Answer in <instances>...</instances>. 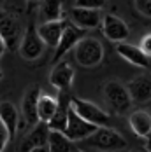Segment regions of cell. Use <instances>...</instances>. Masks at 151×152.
Here are the masks:
<instances>
[{
	"instance_id": "obj_21",
	"label": "cell",
	"mask_w": 151,
	"mask_h": 152,
	"mask_svg": "<svg viewBox=\"0 0 151 152\" xmlns=\"http://www.w3.org/2000/svg\"><path fill=\"white\" fill-rule=\"evenodd\" d=\"M61 0H42L41 2V19L44 21H61Z\"/></svg>"
},
{
	"instance_id": "obj_18",
	"label": "cell",
	"mask_w": 151,
	"mask_h": 152,
	"mask_svg": "<svg viewBox=\"0 0 151 152\" xmlns=\"http://www.w3.org/2000/svg\"><path fill=\"white\" fill-rule=\"evenodd\" d=\"M49 151L51 152H72V151H77V149L74 145V140H70L63 131L51 129V133H49Z\"/></svg>"
},
{
	"instance_id": "obj_24",
	"label": "cell",
	"mask_w": 151,
	"mask_h": 152,
	"mask_svg": "<svg viewBox=\"0 0 151 152\" xmlns=\"http://www.w3.org/2000/svg\"><path fill=\"white\" fill-rule=\"evenodd\" d=\"M137 12H141L146 18H151V0H134Z\"/></svg>"
},
{
	"instance_id": "obj_10",
	"label": "cell",
	"mask_w": 151,
	"mask_h": 152,
	"mask_svg": "<svg viewBox=\"0 0 151 152\" xmlns=\"http://www.w3.org/2000/svg\"><path fill=\"white\" fill-rule=\"evenodd\" d=\"M102 30H104V35H106L109 40L113 42H123L128 39V25L114 14H106L104 19H102Z\"/></svg>"
},
{
	"instance_id": "obj_25",
	"label": "cell",
	"mask_w": 151,
	"mask_h": 152,
	"mask_svg": "<svg viewBox=\"0 0 151 152\" xmlns=\"http://www.w3.org/2000/svg\"><path fill=\"white\" fill-rule=\"evenodd\" d=\"M141 49L148 54V56H151V33H146L142 39H141Z\"/></svg>"
},
{
	"instance_id": "obj_8",
	"label": "cell",
	"mask_w": 151,
	"mask_h": 152,
	"mask_svg": "<svg viewBox=\"0 0 151 152\" xmlns=\"http://www.w3.org/2000/svg\"><path fill=\"white\" fill-rule=\"evenodd\" d=\"M81 39H83V28L76 26L74 23H72V25H67L65 30H63V33H61V39H60V42H58V46L55 47L53 61L58 63L70 49H74V47L77 46V42H79Z\"/></svg>"
},
{
	"instance_id": "obj_17",
	"label": "cell",
	"mask_w": 151,
	"mask_h": 152,
	"mask_svg": "<svg viewBox=\"0 0 151 152\" xmlns=\"http://www.w3.org/2000/svg\"><path fill=\"white\" fill-rule=\"evenodd\" d=\"M60 105V98H55V96H49V94H41L39 98V103H37V114H39V121H46L49 122Z\"/></svg>"
},
{
	"instance_id": "obj_2",
	"label": "cell",
	"mask_w": 151,
	"mask_h": 152,
	"mask_svg": "<svg viewBox=\"0 0 151 152\" xmlns=\"http://www.w3.org/2000/svg\"><path fill=\"white\" fill-rule=\"evenodd\" d=\"M74 58L84 68L98 66L104 60V46L93 37H83L74 47Z\"/></svg>"
},
{
	"instance_id": "obj_4",
	"label": "cell",
	"mask_w": 151,
	"mask_h": 152,
	"mask_svg": "<svg viewBox=\"0 0 151 152\" xmlns=\"http://www.w3.org/2000/svg\"><path fill=\"white\" fill-rule=\"evenodd\" d=\"M97 124L86 121L84 117H81L77 112L74 110V107L70 105L69 110V122H67V129L63 131L67 137L74 142H84L88 137H91L97 131Z\"/></svg>"
},
{
	"instance_id": "obj_13",
	"label": "cell",
	"mask_w": 151,
	"mask_h": 152,
	"mask_svg": "<svg viewBox=\"0 0 151 152\" xmlns=\"http://www.w3.org/2000/svg\"><path fill=\"white\" fill-rule=\"evenodd\" d=\"M39 98H41V88L39 86L28 88V91L21 98V112H23V117L28 124H37L39 122V114H37Z\"/></svg>"
},
{
	"instance_id": "obj_16",
	"label": "cell",
	"mask_w": 151,
	"mask_h": 152,
	"mask_svg": "<svg viewBox=\"0 0 151 152\" xmlns=\"http://www.w3.org/2000/svg\"><path fill=\"white\" fill-rule=\"evenodd\" d=\"M128 122H130L132 131L135 133L137 137L150 138V135H151V114L150 112H146V110H134V112H130Z\"/></svg>"
},
{
	"instance_id": "obj_14",
	"label": "cell",
	"mask_w": 151,
	"mask_h": 152,
	"mask_svg": "<svg viewBox=\"0 0 151 152\" xmlns=\"http://www.w3.org/2000/svg\"><path fill=\"white\" fill-rule=\"evenodd\" d=\"M72 79H74V68L69 63H56V66L53 68L49 82L58 89V91H69V88L72 86Z\"/></svg>"
},
{
	"instance_id": "obj_3",
	"label": "cell",
	"mask_w": 151,
	"mask_h": 152,
	"mask_svg": "<svg viewBox=\"0 0 151 152\" xmlns=\"http://www.w3.org/2000/svg\"><path fill=\"white\" fill-rule=\"evenodd\" d=\"M84 143L100 151H120L127 147V140L109 126H98L97 131L84 140Z\"/></svg>"
},
{
	"instance_id": "obj_7",
	"label": "cell",
	"mask_w": 151,
	"mask_h": 152,
	"mask_svg": "<svg viewBox=\"0 0 151 152\" xmlns=\"http://www.w3.org/2000/svg\"><path fill=\"white\" fill-rule=\"evenodd\" d=\"M49 133L51 128L46 121H39L33 124L27 140L21 143V151H49Z\"/></svg>"
},
{
	"instance_id": "obj_23",
	"label": "cell",
	"mask_w": 151,
	"mask_h": 152,
	"mask_svg": "<svg viewBox=\"0 0 151 152\" xmlns=\"http://www.w3.org/2000/svg\"><path fill=\"white\" fill-rule=\"evenodd\" d=\"M13 138V133H11V129L7 128V124L5 122L0 121V151H5V147H7V143H9V140Z\"/></svg>"
},
{
	"instance_id": "obj_11",
	"label": "cell",
	"mask_w": 151,
	"mask_h": 152,
	"mask_svg": "<svg viewBox=\"0 0 151 152\" xmlns=\"http://www.w3.org/2000/svg\"><path fill=\"white\" fill-rule=\"evenodd\" d=\"M116 53L120 54L123 60H127L130 65H135V66H142V68H148L151 65V56H148L141 46H134V44H128V42H116Z\"/></svg>"
},
{
	"instance_id": "obj_5",
	"label": "cell",
	"mask_w": 151,
	"mask_h": 152,
	"mask_svg": "<svg viewBox=\"0 0 151 152\" xmlns=\"http://www.w3.org/2000/svg\"><path fill=\"white\" fill-rule=\"evenodd\" d=\"M44 46L46 44H44V40L41 39L37 28H35L33 25H30V26L27 28V31H25V35H23L21 44H19V56L27 61L37 60V58L42 54Z\"/></svg>"
},
{
	"instance_id": "obj_6",
	"label": "cell",
	"mask_w": 151,
	"mask_h": 152,
	"mask_svg": "<svg viewBox=\"0 0 151 152\" xmlns=\"http://www.w3.org/2000/svg\"><path fill=\"white\" fill-rule=\"evenodd\" d=\"M70 103H72L76 112H77L81 117H84L86 121L93 122V124H97V126H107V122H109V114L104 112L98 105H95L93 102L81 100V98L72 96V98H70Z\"/></svg>"
},
{
	"instance_id": "obj_9",
	"label": "cell",
	"mask_w": 151,
	"mask_h": 152,
	"mask_svg": "<svg viewBox=\"0 0 151 152\" xmlns=\"http://www.w3.org/2000/svg\"><path fill=\"white\" fill-rule=\"evenodd\" d=\"M70 19L76 26L83 30H93L102 25L104 16L100 14L98 9H84V7H76L70 9Z\"/></svg>"
},
{
	"instance_id": "obj_27",
	"label": "cell",
	"mask_w": 151,
	"mask_h": 152,
	"mask_svg": "<svg viewBox=\"0 0 151 152\" xmlns=\"http://www.w3.org/2000/svg\"><path fill=\"white\" fill-rule=\"evenodd\" d=\"M150 140H151V135H150Z\"/></svg>"
},
{
	"instance_id": "obj_12",
	"label": "cell",
	"mask_w": 151,
	"mask_h": 152,
	"mask_svg": "<svg viewBox=\"0 0 151 152\" xmlns=\"http://www.w3.org/2000/svg\"><path fill=\"white\" fill-rule=\"evenodd\" d=\"M130 96L135 103H146L151 100V74H141L127 84Z\"/></svg>"
},
{
	"instance_id": "obj_20",
	"label": "cell",
	"mask_w": 151,
	"mask_h": 152,
	"mask_svg": "<svg viewBox=\"0 0 151 152\" xmlns=\"http://www.w3.org/2000/svg\"><path fill=\"white\" fill-rule=\"evenodd\" d=\"M0 121L7 124V128L11 129V133H13V137H14L21 121H19L18 108H16L11 102H2V105H0Z\"/></svg>"
},
{
	"instance_id": "obj_15",
	"label": "cell",
	"mask_w": 151,
	"mask_h": 152,
	"mask_svg": "<svg viewBox=\"0 0 151 152\" xmlns=\"http://www.w3.org/2000/svg\"><path fill=\"white\" fill-rule=\"evenodd\" d=\"M65 23L63 21H44L42 25L37 26V31L41 35V39L44 40L46 46L56 47L61 39V33L65 30Z\"/></svg>"
},
{
	"instance_id": "obj_26",
	"label": "cell",
	"mask_w": 151,
	"mask_h": 152,
	"mask_svg": "<svg viewBox=\"0 0 151 152\" xmlns=\"http://www.w3.org/2000/svg\"><path fill=\"white\" fill-rule=\"evenodd\" d=\"M28 2H32V4H37V2H39V0H28Z\"/></svg>"
},
{
	"instance_id": "obj_1",
	"label": "cell",
	"mask_w": 151,
	"mask_h": 152,
	"mask_svg": "<svg viewBox=\"0 0 151 152\" xmlns=\"http://www.w3.org/2000/svg\"><path fill=\"white\" fill-rule=\"evenodd\" d=\"M104 100L111 107V110L118 115L128 114L132 108V103H134L128 88L118 80H107L104 84Z\"/></svg>"
},
{
	"instance_id": "obj_19",
	"label": "cell",
	"mask_w": 151,
	"mask_h": 152,
	"mask_svg": "<svg viewBox=\"0 0 151 152\" xmlns=\"http://www.w3.org/2000/svg\"><path fill=\"white\" fill-rule=\"evenodd\" d=\"M0 35L9 44V47L14 44L16 37H18V23H16L14 16L5 11H2V18H0Z\"/></svg>"
},
{
	"instance_id": "obj_22",
	"label": "cell",
	"mask_w": 151,
	"mask_h": 152,
	"mask_svg": "<svg viewBox=\"0 0 151 152\" xmlns=\"http://www.w3.org/2000/svg\"><path fill=\"white\" fill-rule=\"evenodd\" d=\"M76 7H84V9H104L107 5V0H76Z\"/></svg>"
}]
</instances>
